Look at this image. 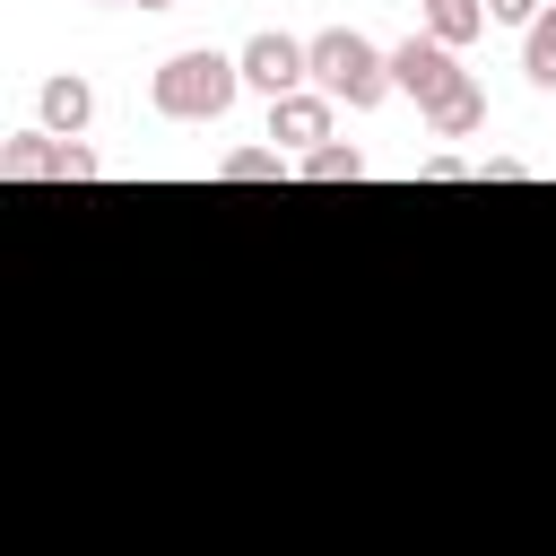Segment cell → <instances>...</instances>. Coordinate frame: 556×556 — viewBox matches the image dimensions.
I'll return each instance as SVG.
<instances>
[{"label":"cell","mask_w":556,"mask_h":556,"mask_svg":"<svg viewBox=\"0 0 556 556\" xmlns=\"http://www.w3.org/2000/svg\"><path fill=\"white\" fill-rule=\"evenodd\" d=\"M235 87H243V61H235V52H208V43H191V52L156 61V78H148V104H156L165 122H217V113L235 104Z\"/></svg>","instance_id":"obj_1"},{"label":"cell","mask_w":556,"mask_h":556,"mask_svg":"<svg viewBox=\"0 0 556 556\" xmlns=\"http://www.w3.org/2000/svg\"><path fill=\"white\" fill-rule=\"evenodd\" d=\"M304 52H313V87H321L330 104L374 113V104L391 96V52L365 43L356 26H321V35H304Z\"/></svg>","instance_id":"obj_2"},{"label":"cell","mask_w":556,"mask_h":556,"mask_svg":"<svg viewBox=\"0 0 556 556\" xmlns=\"http://www.w3.org/2000/svg\"><path fill=\"white\" fill-rule=\"evenodd\" d=\"M0 174L9 182H87L96 148L87 139H52V130H17V139H0Z\"/></svg>","instance_id":"obj_3"},{"label":"cell","mask_w":556,"mask_h":556,"mask_svg":"<svg viewBox=\"0 0 556 556\" xmlns=\"http://www.w3.org/2000/svg\"><path fill=\"white\" fill-rule=\"evenodd\" d=\"M235 61H243V87H261L269 104H278V96H295V87H313V52H304L295 35H278V26H261Z\"/></svg>","instance_id":"obj_4"},{"label":"cell","mask_w":556,"mask_h":556,"mask_svg":"<svg viewBox=\"0 0 556 556\" xmlns=\"http://www.w3.org/2000/svg\"><path fill=\"white\" fill-rule=\"evenodd\" d=\"M469 70H460V52L452 43H434V35H408V43H391V87L400 96H417V113L434 104V96H452Z\"/></svg>","instance_id":"obj_5"},{"label":"cell","mask_w":556,"mask_h":556,"mask_svg":"<svg viewBox=\"0 0 556 556\" xmlns=\"http://www.w3.org/2000/svg\"><path fill=\"white\" fill-rule=\"evenodd\" d=\"M330 96L321 87H295V96H278L269 104V148H287V156H313V148H330Z\"/></svg>","instance_id":"obj_6"},{"label":"cell","mask_w":556,"mask_h":556,"mask_svg":"<svg viewBox=\"0 0 556 556\" xmlns=\"http://www.w3.org/2000/svg\"><path fill=\"white\" fill-rule=\"evenodd\" d=\"M96 122V87L78 78V70H52L43 87H35V130H52V139H78Z\"/></svg>","instance_id":"obj_7"},{"label":"cell","mask_w":556,"mask_h":556,"mask_svg":"<svg viewBox=\"0 0 556 556\" xmlns=\"http://www.w3.org/2000/svg\"><path fill=\"white\" fill-rule=\"evenodd\" d=\"M426 130H434V139H469V130H486V87L460 78L452 96H434V104H426Z\"/></svg>","instance_id":"obj_8"},{"label":"cell","mask_w":556,"mask_h":556,"mask_svg":"<svg viewBox=\"0 0 556 556\" xmlns=\"http://www.w3.org/2000/svg\"><path fill=\"white\" fill-rule=\"evenodd\" d=\"M417 17H426V35L452 43V52L486 35V0H417Z\"/></svg>","instance_id":"obj_9"},{"label":"cell","mask_w":556,"mask_h":556,"mask_svg":"<svg viewBox=\"0 0 556 556\" xmlns=\"http://www.w3.org/2000/svg\"><path fill=\"white\" fill-rule=\"evenodd\" d=\"M521 70H530V87L539 96H556V0L539 9V26L521 35Z\"/></svg>","instance_id":"obj_10"},{"label":"cell","mask_w":556,"mask_h":556,"mask_svg":"<svg viewBox=\"0 0 556 556\" xmlns=\"http://www.w3.org/2000/svg\"><path fill=\"white\" fill-rule=\"evenodd\" d=\"M287 174V148H226L217 156V182H278Z\"/></svg>","instance_id":"obj_11"},{"label":"cell","mask_w":556,"mask_h":556,"mask_svg":"<svg viewBox=\"0 0 556 556\" xmlns=\"http://www.w3.org/2000/svg\"><path fill=\"white\" fill-rule=\"evenodd\" d=\"M295 174H304V182H356V174H365V148H348V139H330V148H313V156H295Z\"/></svg>","instance_id":"obj_12"},{"label":"cell","mask_w":556,"mask_h":556,"mask_svg":"<svg viewBox=\"0 0 556 556\" xmlns=\"http://www.w3.org/2000/svg\"><path fill=\"white\" fill-rule=\"evenodd\" d=\"M539 9H547V0H486V17H504V26H521V35L539 26Z\"/></svg>","instance_id":"obj_13"},{"label":"cell","mask_w":556,"mask_h":556,"mask_svg":"<svg viewBox=\"0 0 556 556\" xmlns=\"http://www.w3.org/2000/svg\"><path fill=\"white\" fill-rule=\"evenodd\" d=\"M113 9H182V0H113Z\"/></svg>","instance_id":"obj_14"}]
</instances>
